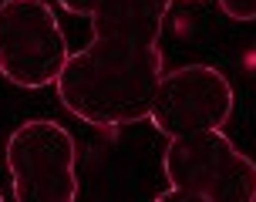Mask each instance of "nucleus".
Wrapping results in <instances>:
<instances>
[{"label":"nucleus","mask_w":256,"mask_h":202,"mask_svg":"<svg viewBox=\"0 0 256 202\" xmlns=\"http://www.w3.org/2000/svg\"><path fill=\"white\" fill-rule=\"evenodd\" d=\"M88 17L91 44L74 50L58 78V98L78 122L122 128L148 122L155 88L166 74L162 27L172 0H58Z\"/></svg>","instance_id":"1"},{"label":"nucleus","mask_w":256,"mask_h":202,"mask_svg":"<svg viewBox=\"0 0 256 202\" xmlns=\"http://www.w3.org/2000/svg\"><path fill=\"white\" fill-rule=\"evenodd\" d=\"M0 199H4V192H0Z\"/></svg>","instance_id":"8"},{"label":"nucleus","mask_w":256,"mask_h":202,"mask_svg":"<svg viewBox=\"0 0 256 202\" xmlns=\"http://www.w3.org/2000/svg\"><path fill=\"white\" fill-rule=\"evenodd\" d=\"M68 58L64 27L48 0H0V74L14 88L58 84Z\"/></svg>","instance_id":"4"},{"label":"nucleus","mask_w":256,"mask_h":202,"mask_svg":"<svg viewBox=\"0 0 256 202\" xmlns=\"http://www.w3.org/2000/svg\"><path fill=\"white\" fill-rule=\"evenodd\" d=\"M236 112L232 81L212 64H186L166 71L155 88L148 122L166 138L202 132V128H226Z\"/></svg>","instance_id":"5"},{"label":"nucleus","mask_w":256,"mask_h":202,"mask_svg":"<svg viewBox=\"0 0 256 202\" xmlns=\"http://www.w3.org/2000/svg\"><path fill=\"white\" fill-rule=\"evenodd\" d=\"M172 4H192V0H172Z\"/></svg>","instance_id":"7"},{"label":"nucleus","mask_w":256,"mask_h":202,"mask_svg":"<svg viewBox=\"0 0 256 202\" xmlns=\"http://www.w3.org/2000/svg\"><path fill=\"white\" fill-rule=\"evenodd\" d=\"M4 165L17 202L78 199V142L54 118H30L14 128L4 145Z\"/></svg>","instance_id":"3"},{"label":"nucleus","mask_w":256,"mask_h":202,"mask_svg":"<svg viewBox=\"0 0 256 202\" xmlns=\"http://www.w3.org/2000/svg\"><path fill=\"white\" fill-rule=\"evenodd\" d=\"M168 189L158 202H256V162L232 145L226 128L168 138L162 155Z\"/></svg>","instance_id":"2"},{"label":"nucleus","mask_w":256,"mask_h":202,"mask_svg":"<svg viewBox=\"0 0 256 202\" xmlns=\"http://www.w3.org/2000/svg\"><path fill=\"white\" fill-rule=\"evenodd\" d=\"M216 4L236 24H253L256 20V0H216Z\"/></svg>","instance_id":"6"}]
</instances>
